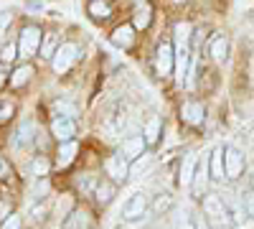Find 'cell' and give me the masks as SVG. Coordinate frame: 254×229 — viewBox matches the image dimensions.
I'll return each mask as SVG.
<instances>
[{
  "label": "cell",
  "instance_id": "obj_13",
  "mask_svg": "<svg viewBox=\"0 0 254 229\" xmlns=\"http://www.w3.org/2000/svg\"><path fill=\"white\" fill-rule=\"evenodd\" d=\"M89 227H92V217L84 209H74L64 222V229H89Z\"/></svg>",
  "mask_w": 254,
  "mask_h": 229
},
{
  "label": "cell",
  "instance_id": "obj_30",
  "mask_svg": "<svg viewBox=\"0 0 254 229\" xmlns=\"http://www.w3.org/2000/svg\"><path fill=\"white\" fill-rule=\"evenodd\" d=\"M54 110H56V112H64L61 117H71V115H74V107L69 105V102H56Z\"/></svg>",
  "mask_w": 254,
  "mask_h": 229
},
{
  "label": "cell",
  "instance_id": "obj_27",
  "mask_svg": "<svg viewBox=\"0 0 254 229\" xmlns=\"http://www.w3.org/2000/svg\"><path fill=\"white\" fill-rule=\"evenodd\" d=\"M31 168H33V173H36V176H46V173H49V160H46L44 155H38V158L33 160Z\"/></svg>",
  "mask_w": 254,
  "mask_h": 229
},
{
  "label": "cell",
  "instance_id": "obj_32",
  "mask_svg": "<svg viewBox=\"0 0 254 229\" xmlns=\"http://www.w3.org/2000/svg\"><path fill=\"white\" fill-rule=\"evenodd\" d=\"M244 209H247L249 217H254V191H249V194L244 196Z\"/></svg>",
  "mask_w": 254,
  "mask_h": 229
},
{
  "label": "cell",
  "instance_id": "obj_35",
  "mask_svg": "<svg viewBox=\"0 0 254 229\" xmlns=\"http://www.w3.org/2000/svg\"><path fill=\"white\" fill-rule=\"evenodd\" d=\"M8 217H10V206L5 201H0V222H5Z\"/></svg>",
  "mask_w": 254,
  "mask_h": 229
},
{
  "label": "cell",
  "instance_id": "obj_5",
  "mask_svg": "<svg viewBox=\"0 0 254 229\" xmlns=\"http://www.w3.org/2000/svg\"><path fill=\"white\" fill-rule=\"evenodd\" d=\"M41 46V31L38 28H26L23 33H20V41H18V54L20 59H31Z\"/></svg>",
  "mask_w": 254,
  "mask_h": 229
},
{
  "label": "cell",
  "instance_id": "obj_10",
  "mask_svg": "<svg viewBox=\"0 0 254 229\" xmlns=\"http://www.w3.org/2000/svg\"><path fill=\"white\" fill-rule=\"evenodd\" d=\"M155 69H158V74H160V76L171 74V69H173V49H171V44H160V46H158Z\"/></svg>",
  "mask_w": 254,
  "mask_h": 229
},
{
  "label": "cell",
  "instance_id": "obj_20",
  "mask_svg": "<svg viewBox=\"0 0 254 229\" xmlns=\"http://www.w3.org/2000/svg\"><path fill=\"white\" fill-rule=\"evenodd\" d=\"M158 138H160V120L150 117L145 122V140H147V145H153V143H158Z\"/></svg>",
  "mask_w": 254,
  "mask_h": 229
},
{
  "label": "cell",
  "instance_id": "obj_16",
  "mask_svg": "<svg viewBox=\"0 0 254 229\" xmlns=\"http://www.w3.org/2000/svg\"><path fill=\"white\" fill-rule=\"evenodd\" d=\"M76 143L74 140H69V143H61V148H59V158H56V165L59 168H66V165H71L74 163V158H76Z\"/></svg>",
  "mask_w": 254,
  "mask_h": 229
},
{
  "label": "cell",
  "instance_id": "obj_24",
  "mask_svg": "<svg viewBox=\"0 0 254 229\" xmlns=\"http://www.w3.org/2000/svg\"><path fill=\"white\" fill-rule=\"evenodd\" d=\"M147 26H150V8L140 5L135 13V28H147Z\"/></svg>",
  "mask_w": 254,
  "mask_h": 229
},
{
  "label": "cell",
  "instance_id": "obj_8",
  "mask_svg": "<svg viewBox=\"0 0 254 229\" xmlns=\"http://www.w3.org/2000/svg\"><path fill=\"white\" fill-rule=\"evenodd\" d=\"M104 171H107V176H112V181H125L130 176V165H127L125 155H110L104 160Z\"/></svg>",
  "mask_w": 254,
  "mask_h": 229
},
{
  "label": "cell",
  "instance_id": "obj_36",
  "mask_svg": "<svg viewBox=\"0 0 254 229\" xmlns=\"http://www.w3.org/2000/svg\"><path fill=\"white\" fill-rule=\"evenodd\" d=\"M178 229H196V224L190 222V219H181L178 222Z\"/></svg>",
  "mask_w": 254,
  "mask_h": 229
},
{
  "label": "cell",
  "instance_id": "obj_3",
  "mask_svg": "<svg viewBox=\"0 0 254 229\" xmlns=\"http://www.w3.org/2000/svg\"><path fill=\"white\" fill-rule=\"evenodd\" d=\"M244 153L234 145H226L224 148V171H226V178H239L242 171H244Z\"/></svg>",
  "mask_w": 254,
  "mask_h": 229
},
{
  "label": "cell",
  "instance_id": "obj_39",
  "mask_svg": "<svg viewBox=\"0 0 254 229\" xmlns=\"http://www.w3.org/2000/svg\"><path fill=\"white\" fill-rule=\"evenodd\" d=\"M196 229H208V227L206 224H196Z\"/></svg>",
  "mask_w": 254,
  "mask_h": 229
},
{
  "label": "cell",
  "instance_id": "obj_28",
  "mask_svg": "<svg viewBox=\"0 0 254 229\" xmlns=\"http://www.w3.org/2000/svg\"><path fill=\"white\" fill-rule=\"evenodd\" d=\"M10 20H13V13H10V10L0 13V38L5 36V31H8V26H10Z\"/></svg>",
  "mask_w": 254,
  "mask_h": 229
},
{
  "label": "cell",
  "instance_id": "obj_17",
  "mask_svg": "<svg viewBox=\"0 0 254 229\" xmlns=\"http://www.w3.org/2000/svg\"><path fill=\"white\" fill-rule=\"evenodd\" d=\"M132 31H135L132 26H120V28H115V33H112V44L120 46V49H130V46H132V41H135V33H132Z\"/></svg>",
  "mask_w": 254,
  "mask_h": 229
},
{
  "label": "cell",
  "instance_id": "obj_34",
  "mask_svg": "<svg viewBox=\"0 0 254 229\" xmlns=\"http://www.w3.org/2000/svg\"><path fill=\"white\" fill-rule=\"evenodd\" d=\"M15 56H18V46L8 44V46H5V51H3V61H13Z\"/></svg>",
  "mask_w": 254,
  "mask_h": 229
},
{
  "label": "cell",
  "instance_id": "obj_29",
  "mask_svg": "<svg viewBox=\"0 0 254 229\" xmlns=\"http://www.w3.org/2000/svg\"><path fill=\"white\" fill-rule=\"evenodd\" d=\"M171 204H173V201H171V196H158L153 209H155V212H165V209H171Z\"/></svg>",
  "mask_w": 254,
  "mask_h": 229
},
{
  "label": "cell",
  "instance_id": "obj_6",
  "mask_svg": "<svg viewBox=\"0 0 254 229\" xmlns=\"http://www.w3.org/2000/svg\"><path fill=\"white\" fill-rule=\"evenodd\" d=\"M33 140H36V128H33V122L31 120H23L15 128V133H13V148L18 151H28L31 145H33Z\"/></svg>",
  "mask_w": 254,
  "mask_h": 229
},
{
  "label": "cell",
  "instance_id": "obj_15",
  "mask_svg": "<svg viewBox=\"0 0 254 229\" xmlns=\"http://www.w3.org/2000/svg\"><path fill=\"white\" fill-rule=\"evenodd\" d=\"M208 168H211V178L224 181V176H226V171H224V148H216L208 155Z\"/></svg>",
  "mask_w": 254,
  "mask_h": 229
},
{
  "label": "cell",
  "instance_id": "obj_14",
  "mask_svg": "<svg viewBox=\"0 0 254 229\" xmlns=\"http://www.w3.org/2000/svg\"><path fill=\"white\" fill-rule=\"evenodd\" d=\"M94 199L104 206V204H110L112 201V196H115V183L112 181H107V178H99V181H94Z\"/></svg>",
  "mask_w": 254,
  "mask_h": 229
},
{
  "label": "cell",
  "instance_id": "obj_23",
  "mask_svg": "<svg viewBox=\"0 0 254 229\" xmlns=\"http://www.w3.org/2000/svg\"><path fill=\"white\" fill-rule=\"evenodd\" d=\"M153 165V155L150 153H142L140 158H135V163L130 165V173L132 176H137V173H142V171H147Z\"/></svg>",
  "mask_w": 254,
  "mask_h": 229
},
{
  "label": "cell",
  "instance_id": "obj_21",
  "mask_svg": "<svg viewBox=\"0 0 254 229\" xmlns=\"http://www.w3.org/2000/svg\"><path fill=\"white\" fill-rule=\"evenodd\" d=\"M226 51H229L226 38H214V44H211V56H214V61L224 64V61H226Z\"/></svg>",
  "mask_w": 254,
  "mask_h": 229
},
{
  "label": "cell",
  "instance_id": "obj_9",
  "mask_svg": "<svg viewBox=\"0 0 254 229\" xmlns=\"http://www.w3.org/2000/svg\"><path fill=\"white\" fill-rule=\"evenodd\" d=\"M147 148V140L142 135H130L122 140V155L125 158H140Z\"/></svg>",
  "mask_w": 254,
  "mask_h": 229
},
{
  "label": "cell",
  "instance_id": "obj_26",
  "mask_svg": "<svg viewBox=\"0 0 254 229\" xmlns=\"http://www.w3.org/2000/svg\"><path fill=\"white\" fill-rule=\"evenodd\" d=\"M54 54H56V36L54 33H46V41H44V46H41V56L51 59Z\"/></svg>",
  "mask_w": 254,
  "mask_h": 229
},
{
  "label": "cell",
  "instance_id": "obj_31",
  "mask_svg": "<svg viewBox=\"0 0 254 229\" xmlns=\"http://www.w3.org/2000/svg\"><path fill=\"white\" fill-rule=\"evenodd\" d=\"M0 229H20V217L10 214V217L3 222V227H0Z\"/></svg>",
  "mask_w": 254,
  "mask_h": 229
},
{
  "label": "cell",
  "instance_id": "obj_33",
  "mask_svg": "<svg viewBox=\"0 0 254 229\" xmlns=\"http://www.w3.org/2000/svg\"><path fill=\"white\" fill-rule=\"evenodd\" d=\"M31 219L33 222H44L46 219V206H36V209L31 212Z\"/></svg>",
  "mask_w": 254,
  "mask_h": 229
},
{
  "label": "cell",
  "instance_id": "obj_22",
  "mask_svg": "<svg viewBox=\"0 0 254 229\" xmlns=\"http://www.w3.org/2000/svg\"><path fill=\"white\" fill-rule=\"evenodd\" d=\"M31 74H33V69H31L28 64H26V67H18V69L10 74V84H13V87H23L26 81L31 79Z\"/></svg>",
  "mask_w": 254,
  "mask_h": 229
},
{
  "label": "cell",
  "instance_id": "obj_25",
  "mask_svg": "<svg viewBox=\"0 0 254 229\" xmlns=\"http://www.w3.org/2000/svg\"><path fill=\"white\" fill-rule=\"evenodd\" d=\"M89 13L94 15V18H110V5L107 3H102V0H94V3L89 5Z\"/></svg>",
  "mask_w": 254,
  "mask_h": 229
},
{
  "label": "cell",
  "instance_id": "obj_2",
  "mask_svg": "<svg viewBox=\"0 0 254 229\" xmlns=\"http://www.w3.org/2000/svg\"><path fill=\"white\" fill-rule=\"evenodd\" d=\"M79 61V49L74 44H61L54 54V72L56 74H64V72H69L74 64Z\"/></svg>",
  "mask_w": 254,
  "mask_h": 229
},
{
  "label": "cell",
  "instance_id": "obj_18",
  "mask_svg": "<svg viewBox=\"0 0 254 229\" xmlns=\"http://www.w3.org/2000/svg\"><path fill=\"white\" fill-rule=\"evenodd\" d=\"M208 173H211V168H208V160H203L201 165H198V171H196V176H193V189H196V194L201 196L203 194V189H206V183H208Z\"/></svg>",
  "mask_w": 254,
  "mask_h": 229
},
{
  "label": "cell",
  "instance_id": "obj_12",
  "mask_svg": "<svg viewBox=\"0 0 254 229\" xmlns=\"http://www.w3.org/2000/svg\"><path fill=\"white\" fill-rule=\"evenodd\" d=\"M196 171H198V158H196V153H188L183 158V163H181V176H178L181 186H190V183H193Z\"/></svg>",
  "mask_w": 254,
  "mask_h": 229
},
{
  "label": "cell",
  "instance_id": "obj_38",
  "mask_svg": "<svg viewBox=\"0 0 254 229\" xmlns=\"http://www.w3.org/2000/svg\"><path fill=\"white\" fill-rule=\"evenodd\" d=\"M5 173H8V165H5L3 155H0V176H5Z\"/></svg>",
  "mask_w": 254,
  "mask_h": 229
},
{
  "label": "cell",
  "instance_id": "obj_7",
  "mask_svg": "<svg viewBox=\"0 0 254 229\" xmlns=\"http://www.w3.org/2000/svg\"><path fill=\"white\" fill-rule=\"evenodd\" d=\"M51 135L59 140V143H69L74 135H76V125L71 117H56L51 122Z\"/></svg>",
  "mask_w": 254,
  "mask_h": 229
},
{
  "label": "cell",
  "instance_id": "obj_37",
  "mask_svg": "<svg viewBox=\"0 0 254 229\" xmlns=\"http://www.w3.org/2000/svg\"><path fill=\"white\" fill-rule=\"evenodd\" d=\"M5 76H8V72H5V67H3V64H0V87L5 84Z\"/></svg>",
  "mask_w": 254,
  "mask_h": 229
},
{
  "label": "cell",
  "instance_id": "obj_19",
  "mask_svg": "<svg viewBox=\"0 0 254 229\" xmlns=\"http://www.w3.org/2000/svg\"><path fill=\"white\" fill-rule=\"evenodd\" d=\"M188 38H190V26L178 23L176 26V51H188Z\"/></svg>",
  "mask_w": 254,
  "mask_h": 229
},
{
  "label": "cell",
  "instance_id": "obj_40",
  "mask_svg": "<svg viewBox=\"0 0 254 229\" xmlns=\"http://www.w3.org/2000/svg\"><path fill=\"white\" fill-rule=\"evenodd\" d=\"M176 3H183V0H176Z\"/></svg>",
  "mask_w": 254,
  "mask_h": 229
},
{
  "label": "cell",
  "instance_id": "obj_1",
  "mask_svg": "<svg viewBox=\"0 0 254 229\" xmlns=\"http://www.w3.org/2000/svg\"><path fill=\"white\" fill-rule=\"evenodd\" d=\"M203 214H206L208 224H214L216 229H231V224H234L224 196H219V194H208L203 199Z\"/></svg>",
  "mask_w": 254,
  "mask_h": 229
},
{
  "label": "cell",
  "instance_id": "obj_11",
  "mask_svg": "<svg viewBox=\"0 0 254 229\" xmlns=\"http://www.w3.org/2000/svg\"><path fill=\"white\" fill-rule=\"evenodd\" d=\"M203 115H206V110H203L201 102H183V107H181L183 122H188V125H201V122H203Z\"/></svg>",
  "mask_w": 254,
  "mask_h": 229
},
{
  "label": "cell",
  "instance_id": "obj_4",
  "mask_svg": "<svg viewBox=\"0 0 254 229\" xmlns=\"http://www.w3.org/2000/svg\"><path fill=\"white\" fill-rule=\"evenodd\" d=\"M145 212H147V196H145L142 191H135L130 199L125 201V206H122V219H125V222H135V219H140Z\"/></svg>",
  "mask_w": 254,
  "mask_h": 229
}]
</instances>
